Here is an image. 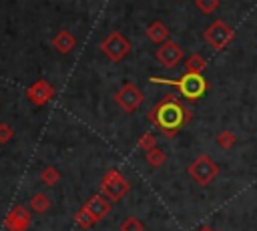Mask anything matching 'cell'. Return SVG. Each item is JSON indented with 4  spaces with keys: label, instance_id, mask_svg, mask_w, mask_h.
<instances>
[{
    "label": "cell",
    "instance_id": "1",
    "mask_svg": "<svg viewBox=\"0 0 257 231\" xmlns=\"http://www.w3.org/2000/svg\"><path fill=\"white\" fill-rule=\"evenodd\" d=\"M147 119L167 137V139H173L177 137V133L189 125L193 121V112L191 108H187L177 94L169 92L165 94L147 114Z\"/></svg>",
    "mask_w": 257,
    "mask_h": 231
},
{
    "label": "cell",
    "instance_id": "2",
    "mask_svg": "<svg viewBox=\"0 0 257 231\" xmlns=\"http://www.w3.org/2000/svg\"><path fill=\"white\" fill-rule=\"evenodd\" d=\"M149 80L151 82H157V84H171V86H175L191 102H195L197 98H201L207 92V88H209V82L203 78V74H193V72H185L177 80H173V78H161V76H151Z\"/></svg>",
    "mask_w": 257,
    "mask_h": 231
},
{
    "label": "cell",
    "instance_id": "3",
    "mask_svg": "<svg viewBox=\"0 0 257 231\" xmlns=\"http://www.w3.org/2000/svg\"><path fill=\"white\" fill-rule=\"evenodd\" d=\"M128 189H131V185H128V181L122 177V173L118 169H108L104 173V177L100 179V193L110 203L120 201L128 193Z\"/></svg>",
    "mask_w": 257,
    "mask_h": 231
},
{
    "label": "cell",
    "instance_id": "4",
    "mask_svg": "<svg viewBox=\"0 0 257 231\" xmlns=\"http://www.w3.org/2000/svg\"><path fill=\"white\" fill-rule=\"evenodd\" d=\"M189 175L191 179L201 185V187H207L211 185L217 175H219V165L209 157V155H199L191 165H189Z\"/></svg>",
    "mask_w": 257,
    "mask_h": 231
},
{
    "label": "cell",
    "instance_id": "5",
    "mask_svg": "<svg viewBox=\"0 0 257 231\" xmlns=\"http://www.w3.org/2000/svg\"><path fill=\"white\" fill-rule=\"evenodd\" d=\"M203 38H205V42H207L211 48H215V50H225V48L233 42L235 30H233L225 20H215V22H211V24L205 28Z\"/></svg>",
    "mask_w": 257,
    "mask_h": 231
},
{
    "label": "cell",
    "instance_id": "6",
    "mask_svg": "<svg viewBox=\"0 0 257 231\" xmlns=\"http://www.w3.org/2000/svg\"><path fill=\"white\" fill-rule=\"evenodd\" d=\"M100 52L112 60V62H120L128 52H131V42L120 34V32H110L108 36L102 38L100 42Z\"/></svg>",
    "mask_w": 257,
    "mask_h": 231
},
{
    "label": "cell",
    "instance_id": "7",
    "mask_svg": "<svg viewBox=\"0 0 257 231\" xmlns=\"http://www.w3.org/2000/svg\"><path fill=\"white\" fill-rule=\"evenodd\" d=\"M114 100H116V104H118L124 112H135V110L143 104L145 94L139 90L137 84H133V82H124V84L116 90Z\"/></svg>",
    "mask_w": 257,
    "mask_h": 231
},
{
    "label": "cell",
    "instance_id": "8",
    "mask_svg": "<svg viewBox=\"0 0 257 231\" xmlns=\"http://www.w3.org/2000/svg\"><path fill=\"white\" fill-rule=\"evenodd\" d=\"M30 221H32V213L24 205H14L4 217V227L8 231H26L30 227Z\"/></svg>",
    "mask_w": 257,
    "mask_h": 231
},
{
    "label": "cell",
    "instance_id": "9",
    "mask_svg": "<svg viewBox=\"0 0 257 231\" xmlns=\"http://www.w3.org/2000/svg\"><path fill=\"white\" fill-rule=\"evenodd\" d=\"M54 94H56L54 92V86L48 80H44V78L32 82V86H28V90H26V98L32 104H36V106H42V104L50 102L54 98Z\"/></svg>",
    "mask_w": 257,
    "mask_h": 231
},
{
    "label": "cell",
    "instance_id": "10",
    "mask_svg": "<svg viewBox=\"0 0 257 231\" xmlns=\"http://www.w3.org/2000/svg\"><path fill=\"white\" fill-rule=\"evenodd\" d=\"M155 56H157V60H159L163 66L173 68V66H177V64L183 60V48H181L177 42L167 40V42H163V44L157 48Z\"/></svg>",
    "mask_w": 257,
    "mask_h": 231
},
{
    "label": "cell",
    "instance_id": "11",
    "mask_svg": "<svg viewBox=\"0 0 257 231\" xmlns=\"http://www.w3.org/2000/svg\"><path fill=\"white\" fill-rule=\"evenodd\" d=\"M82 207H84L86 211H90V213H92V217H94L96 221L104 219V217L110 213V201H108L102 193H96V195L88 197V201H86Z\"/></svg>",
    "mask_w": 257,
    "mask_h": 231
},
{
    "label": "cell",
    "instance_id": "12",
    "mask_svg": "<svg viewBox=\"0 0 257 231\" xmlns=\"http://www.w3.org/2000/svg\"><path fill=\"white\" fill-rule=\"evenodd\" d=\"M147 36H149L151 42H155V44L161 46L163 42L169 40V28H167L165 22H161V20H153V22L147 26Z\"/></svg>",
    "mask_w": 257,
    "mask_h": 231
},
{
    "label": "cell",
    "instance_id": "13",
    "mask_svg": "<svg viewBox=\"0 0 257 231\" xmlns=\"http://www.w3.org/2000/svg\"><path fill=\"white\" fill-rule=\"evenodd\" d=\"M52 46H54L56 52H60V54H68V52L76 46V38L72 36V32H68V30H60V32L52 38Z\"/></svg>",
    "mask_w": 257,
    "mask_h": 231
},
{
    "label": "cell",
    "instance_id": "14",
    "mask_svg": "<svg viewBox=\"0 0 257 231\" xmlns=\"http://www.w3.org/2000/svg\"><path fill=\"white\" fill-rule=\"evenodd\" d=\"M207 68V58L201 54H191L185 60V72H193V74H203V70Z\"/></svg>",
    "mask_w": 257,
    "mask_h": 231
},
{
    "label": "cell",
    "instance_id": "15",
    "mask_svg": "<svg viewBox=\"0 0 257 231\" xmlns=\"http://www.w3.org/2000/svg\"><path fill=\"white\" fill-rule=\"evenodd\" d=\"M50 205L52 203H50V199H48L46 193H36V195L30 197V209L34 213H46L50 209Z\"/></svg>",
    "mask_w": 257,
    "mask_h": 231
},
{
    "label": "cell",
    "instance_id": "16",
    "mask_svg": "<svg viewBox=\"0 0 257 231\" xmlns=\"http://www.w3.org/2000/svg\"><path fill=\"white\" fill-rule=\"evenodd\" d=\"M145 159H147V163H149L153 169H159V167H163V165H165V161H167V155H165V151H163V149L155 147V149L147 151Z\"/></svg>",
    "mask_w": 257,
    "mask_h": 231
},
{
    "label": "cell",
    "instance_id": "17",
    "mask_svg": "<svg viewBox=\"0 0 257 231\" xmlns=\"http://www.w3.org/2000/svg\"><path fill=\"white\" fill-rule=\"evenodd\" d=\"M40 181H42L46 187H54V185L60 181V171H58L56 167L48 165V167H44V169L40 171Z\"/></svg>",
    "mask_w": 257,
    "mask_h": 231
},
{
    "label": "cell",
    "instance_id": "18",
    "mask_svg": "<svg viewBox=\"0 0 257 231\" xmlns=\"http://www.w3.org/2000/svg\"><path fill=\"white\" fill-rule=\"evenodd\" d=\"M74 221H76V225H80L82 229H88V227H92L94 223H98V221L92 217V213L86 211L84 207H80V209L74 213Z\"/></svg>",
    "mask_w": 257,
    "mask_h": 231
},
{
    "label": "cell",
    "instance_id": "19",
    "mask_svg": "<svg viewBox=\"0 0 257 231\" xmlns=\"http://www.w3.org/2000/svg\"><path fill=\"white\" fill-rule=\"evenodd\" d=\"M237 143V137H235V133L233 131H229V129H223L219 135H217V145L221 147V149H231L233 145Z\"/></svg>",
    "mask_w": 257,
    "mask_h": 231
},
{
    "label": "cell",
    "instance_id": "20",
    "mask_svg": "<svg viewBox=\"0 0 257 231\" xmlns=\"http://www.w3.org/2000/svg\"><path fill=\"white\" fill-rule=\"evenodd\" d=\"M118 229H120V231H145V223H143L139 217L131 215V217H126V219L120 223Z\"/></svg>",
    "mask_w": 257,
    "mask_h": 231
},
{
    "label": "cell",
    "instance_id": "21",
    "mask_svg": "<svg viewBox=\"0 0 257 231\" xmlns=\"http://www.w3.org/2000/svg\"><path fill=\"white\" fill-rule=\"evenodd\" d=\"M195 6L201 14H213L219 6H221V0H195Z\"/></svg>",
    "mask_w": 257,
    "mask_h": 231
},
{
    "label": "cell",
    "instance_id": "22",
    "mask_svg": "<svg viewBox=\"0 0 257 231\" xmlns=\"http://www.w3.org/2000/svg\"><path fill=\"white\" fill-rule=\"evenodd\" d=\"M137 145H139V149H143V151L147 153V151H151V149L157 147V137H155L153 133H143Z\"/></svg>",
    "mask_w": 257,
    "mask_h": 231
},
{
    "label": "cell",
    "instance_id": "23",
    "mask_svg": "<svg viewBox=\"0 0 257 231\" xmlns=\"http://www.w3.org/2000/svg\"><path fill=\"white\" fill-rule=\"evenodd\" d=\"M12 137H14V129H12L8 123H0V145L10 143Z\"/></svg>",
    "mask_w": 257,
    "mask_h": 231
},
{
    "label": "cell",
    "instance_id": "24",
    "mask_svg": "<svg viewBox=\"0 0 257 231\" xmlns=\"http://www.w3.org/2000/svg\"><path fill=\"white\" fill-rule=\"evenodd\" d=\"M199 231H217V229H213V227H207V225H205V227H201Z\"/></svg>",
    "mask_w": 257,
    "mask_h": 231
}]
</instances>
